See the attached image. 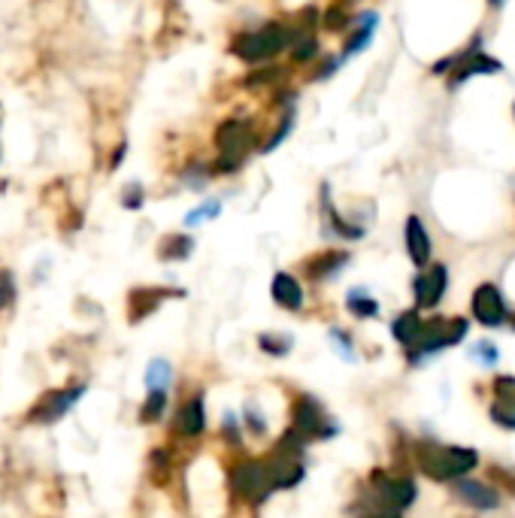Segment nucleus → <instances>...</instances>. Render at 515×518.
Here are the masks:
<instances>
[{
  "instance_id": "1",
  "label": "nucleus",
  "mask_w": 515,
  "mask_h": 518,
  "mask_svg": "<svg viewBox=\"0 0 515 518\" xmlns=\"http://www.w3.org/2000/svg\"><path fill=\"white\" fill-rule=\"evenodd\" d=\"M288 428L300 434L309 446L331 443L340 437V422L328 412V406L309 391H297L288 403Z\"/></svg>"
},
{
  "instance_id": "2",
  "label": "nucleus",
  "mask_w": 515,
  "mask_h": 518,
  "mask_svg": "<svg viewBox=\"0 0 515 518\" xmlns=\"http://www.w3.org/2000/svg\"><path fill=\"white\" fill-rule=\"evenodd\" d=\"M228 494L237 506H246V509H261L270 497H273V488L267 482V473H264V461L255 458V455H234L228 461Z\"/></svg>"
},
{
  "instance_id": "3",
  "label": "nucleus",
  "mask_w": 515,
  "mask_h": 518,
  "mask_svg": "<svg viewBox=\"0 0 515 518\" xmlns=\"http://www.w3.org/2000/svg\"><path fill=\"white\" fill-rule=\"evenodd\" d=\"M85 394H88V382H67V385L46 388L22 412V425H28V428H52V425H58V422H64L70 416V412L82 403Z\"/></svg>"
},
{
  "instance_id": "4",
  "label": "nucleus",
  "mask_w": 515,
  "mask_h": 518,
  "mask_svg": "<svg viewBox=\"0 0 515 518\" xmlns=\"http://www.w3.org/2000/svg\"><path fill=\"white\" fill-rule=\"evenodd\" d=\"M416 464L425 476L437 482H455L464 479L479 464V455L464 446H443V443H419L416 446Z\"/></svg>"
},
{
  "instance_id": "5",
  "label": "nucleus",
  "mask_w": 515,
  "mask_h": 518,
  "mask_svg": "<svg viewBox=\"0 0 515 518\" xmlns=\"http://www.w3.org/2000/svg\"><path fill=\"white\" fill-rule=\"evenodd\" d=\"M210 431V409H206V388H191L170 416V440L200 443Z\"/></svg>"
},
{
  "instance_id": "6",
  "label": "nucleus",
  "mask_w": 515,
  "mask_h": 518,
  "mask_svg": "<svg viewBox=\"0 0 515 518\" xmlns=\"http://www.w3.org/2000/svg\"><path fill=\"white\" fill-rule=\"evenodd\" d=\"M216 143H219V158H216V164L210 167V173L213 176H228V173H237L243 164H246V158H249V152L255 149V134L246 128V122H240V119H228L219 131H216Z\"/></svg>"
},
{
  "instance_id": "7",
  "label": "nucleus",
  "mask_w": 515,
  "mask_h": 518,
  "mask_svg": "<svg viewBox=\"0 0 515 518\" xmlns=\"http://www.w3.org/2000/svg\"><path fill=\"white\" fill-rule=\"evenodd\" d=\"M373 503L385 506V509H394V512H406L412 503H416V482L403 473H391V470H370L367 476V491H364Z\"/></svg>"
},
{
  "instance_id": "8",
  "label": "nucleus",
  "mask_w": 515,
  "mask_h": 518,
  "mask_svg": "<svg viewBox=\"0 0 515 518\" xmlns=\"http://www.w3.org/2000/svg\"><path fill=\"white\" fill-rule=\"evenodd\" d=\"M464 337H467V322L464 319H431V322L422 325V334H419L416 346L406 349V358H409V364H419L428 355H437V352L461 343Z\"/></svg>"
},
{
  "instance_id": "9",
  "label": "nucleus",
  "mask_w": 515,
  "mask_h": 518,
  "mask_svg": "<svg viewBox=\"0 0 515 518\" xmlns=\"http://www.w3.org/2000/svg\"><path fill=\"white\" fill-rule=\"evenodd\" d=\"M294 40V28L279 25V22H267L264 28L234 40V55H240L243 61L255 64V61H267L273 55H279L285 46H291Z\"/></svg>"
},
{
  "instance_id": "10",
  "label": "nucleus",
  "mask_w": 515,
  "mask_h": 518,
  "mask_svg": "<svg viewBox=\"0 0 515 518\" xmlns=\"http://www.w3.org/2000/svg\"><path fill=\"white\" fill-rule=\"evenodd\" d=\"M185 294H188L185 288H173V285H134L125 294V319L131 328H137V325L149 322L167 300L185 297Z\"/></svg>"
},
{
  "instance_id": "11",
  "label": "nucleus",
  "mask_w": 515,
  "mask_h": 518,
  "mask_svg": "<svg viewBox=\"0 0 515 518\" xmlns=\"http://www.w3.org/2000/svg\"><path fill=\"white\" fill-rule=\"evenodd\" d=\"M349 261H352V255L346 249H325V252H316L300 261V276L309 285H328L349 267Z\"/></svg>"
},
{
  "instance_id": "12",
  "label": "nucleus",
  "mask_w": 515,
  "mask_h": 518,
  "mask_svg": "<svg viewBox=\"0 0 515 518\" xmlns=\"http://www.w3.org/2000/svg\"><path fill=\"white\" fill-rule=\"evenodd\" d=\"M261 461H264V473H267L273 494L291 491L306 479V461H300V458H282V455L267 452V455H261Z\"/></svg>"
},
{
  "instance_id": "13",
  "label": "nucleus",
  "mask_w": 515,
  "mask_h": 518,
  "mask_svg": "<svg viewBox=\"0 0 515 518\" xmlns=\"http://www.w3.org/2000/svg\"><path fill=\"white\" fill-rule=\"evenodd\" d=\"M270 300L282 309V313L300 316L306 309V291L297 273L291 270H276L270 279Z\"/></svg>"
},
{
  "instance_id": "14",
  "label": "nucleus",
  "mask_w": 515,
  "mask_h": 518,
  "mask_svg": "<svg viewBox=\"0 0 515 518\" xmlns=\"http://www.w3.org/2000/svg\"><path fill=\"white\" fill-rule=\"evenodd\" d=\"M446 285H449V270L443 264H431L425 273L416 276L412 282V294H416V306L419 309H434L443 294H446Z\"/></svg>"
},
{
  "instance_id": "15",
  "label": "nucleus",
  "mask_w": 515,
  "mask_h": 518,
  "mask_svg": "<svg viewBox=\"0 0 515 518\" xmlns=\"http://www.w3.org/2000/svg\"><path fill=\"white\" fill-rule=\"evenodd\" d=\"M473 316L485 328H500L506 322V300L494 285H479L473 291Z\"/></svg>"
},
{
  "instance_id": "16",
  "label": "nucleus",
  "mask_w": 515,
  "mask_h": 518,
  "mask_svg": "<svg viewBox=\"0 0 515 518\" xmlns=\"http://www.w3.org/2000/svg\"><path fill=\"white\" fill-rule=\"evenodd\" d=\"M322 225H325V234L340 237V240H361V237L367 234L361 225H355V222H349V219H343V216L337 213V206H334V200H331V188H328V185H322Z\"/></svg>"
},
{
  "instance_id": "17",
  "label": "nucleus",
  "mask_w": 515,
  "mask_h": 518,
  "mask_svg": "<svg viewBox=\"0 0 515 518\" xmlns=\"http://www.w3.org/2000/svg\"><path fill=\"white\" fill-rule=\"evenodd\" d=\"M497 70H503V67H500L494 58L482 55V52H479V40H476L470 52H464L461 58L452 61V76H449V82H452V85H461L464 79H470V76H476V73H497Z\"/></svg>"
},
{
  "instance_id": "18",
  "label": "nucleus",
  "mask_w": 515,
  "mask_h": 518,
  "mask_svg": "<svg viewBox=\"0 0 515 518\" xmlns=\"http://www.w3.org/2000/svg\"><path fill=\"white\" fill-rule=\"evenodd\" d=\"M146 476L155 488H170L176 479V446H155L146 458Z\"/></svg>"
},
{
  "instance_id": "19",
  "label": "nucleus",
  "mask_w": 515,
  "mask_h": 518,
  "mask_svg": "<svg viewBox=\"0 0 515 518\" xmlns=\"http://www.w3.org/2000/svg\"><path fill=\"white\" fill-rule=\"evenodd\" d=\"M170 406H173L170 391H164V388L146 391L143 400H140V409H137V422H140L143 428H155V425L167 422Z\"/></svg>"
},
{
  "instance_id": "20",
  "label": "nucleus",
  "mask_w": 515,
  "mask_h": 518,
  "mask_svg": "<svg viewBox=\"0 0 515 518\" xmlns=\"http://www.w3.org/2000/svg\"><path fill=\"white\" fill-rule=\"evenodd\" d=\"M431 237H428V228L422 225L419 216H409L406 219V252L412 258L416 267H428L431 264Z\"/></svg>"
},
{
  "instance_id": "21",
  "label": "nucleus",
  "mask_w": 515,
  "mask_h": 518,
  "mask_svg": "<svg viewBox=\"0 0 515 518\" xmlns=\"http://www.w3.org/2000/svg\"><path fill=\"white\" fill-rule=\"evenodd\" d=\"M240 425L246 431V437L264 443L270 437V416H267V409L261 406L258 397H246L243 400V409H240Z\"/></svg>"
},
{
  "instance_id": "22",
  "label": "nucleus",
  "mask_w": 515,
  "mask_h": 518,
  "mask_svg": "<svg viewBox=\"0 0 515 518\" xmlns=\"http://www.w3.org/2000/svg\"><path fill=\"white\" fill-rule=\"evenodd\" d=\"M452 491L458 500H464L473 509H497L500 506V494L482 482H473V479H455Z\"/></svg>"
},
{
  "instance_id": "23",
  "label": "nucleus",
  "mask_w": 515,
  "mask_h": 518,
  "mask_svg": "<svg viewBox=\"0 0 515 518\" xmlns=\"http://www.w3.org/2000/svg\"><path fill=\"white\" fill-rule=\"evenodd\" d=\"M197 240L191 234H164L155 246V255L161 264H182L194 255Z\"/></svg>"
},
{
  "instance_id": "24",
  "label": "nucleus",
  "mask_w": 515,
  "mask_h": 518,
  "mask_svg": "<svg viewBox=\"0 0 515 518\" xmlns=\"http://www.w3.org/2000/svg\"><path fill=\"white\" fill-rule=\"evenodd\" d=\"M422 325H425V319L419 316V309H406V313L394 316V322H391V337H394L403 349H412V346H416V340H419V334H422Z\"/></svg>"
},
{
  "instance_id": "25",
  "label": "nucleus",
  "mask_w": 515,
  "mask_h": 518,
  "mask_svg": "<svg viewBox=\"0 0 515 518\" xmlns=\"http://www.w3.org/2000/svg\"><path fill=\"white\" fill-rule=\"evenodd\" d=\"M346 313L358 322L376 319L379 316V300L364 285H355V288L346 291Z\"/></svg>"
},
{
  "instance_id": "26",
  "label": "nucleus",
  "mask_w": 515,
  "mask_h": 518,
  "mask_svg": "<svg viewBox=\"0 0 515 518\" xmlns=\"http://www.w3.org/2000/svg\"><path fill=\"white\" fill-rule=\"evenodd\" d=\"M219 443H222L228 452H234V455L246 452V431H243L240 416H237L234 409H225V412H222V419H219Z\"/></svg>"
},
{
  "instance_id": "27",
  "label": "nucleus",
  "mask_w": 515,
  "mask_h": 518,
  "mask_svg": "<svg viewBox=\"0 0 515 518\" xmlns=\"http://www.w3.org/2000/svg\"><path fill=\"white\" fill-rule=\"evenodd\" d=\"M294 334H288V331H261L258 337H255V346H258V352L261 355H267V358H288L291 352H294Z\"/></svg>"
},
{
  "instance_id": "28",
  "label": "nucleus",
  "mask_w": 515,
  "mask_h": 518,
  "mask_svg": "<svg viewBox=\"0 0 515 518\" xmlns=\"http://www.w3.org/2000/svg\"><path fill=\"white\" fill-rule=\"evenodd\" d=\"M173 382H176L173 364H170L164 355H155V358L146 364V370H143V385H146V391H155V388L173 391Z\"/></svg>"
},
{
  "instance_id": "29",
  "label": "nucleus",
  "mask_w": 515,
  "mask_h": 518,
  "mask_svg": "<svg viewBox=\"0 0 515 518\" xmlns=\"http://www.w3.org/2000/svg\"><path fill=\"white\" fill-rule=\"evenodd\" d=\"M373 31H376V13L361 16V19H358V31H355V34H352V40L346 43L343 61H346V58H352V55H358V52H364V49H367V43L373 40Z\"/></svg>"
},
{
  "instance_id": "30",
  "label": "nucleus",
  "mask_w": 515,
  "mask_h": 518,
  "mask_svg": "<svg viewBox=\"0 0 515 518\" xmlns=\"http://www.w3.org/2000/svg\"><path fill=\"white\" fill-rule=\"evenodd\" d=\"M19 303V279L10 267H0V316H7Z\"/></svg>"
},
{
  "instance_id": "31",
  "label": "nucleus",
  "mask_w": 515,
  "mask_h": 518,
  "mask_svg": "<svg viewBox=\"0 0 515 518\" xmlns=\"http://www.w3.org/2000/svg\"><path fill=\"white\" fill-rule=\"evenodd\" d=\"M349 515H352V518H403V512L385 509V506L373 503L367 494H358V497H355V503L349 506Z\"/></svg>"
},
{
  "instance_id": "32",
  "label": "nucleus",
  "mask_w": 515,
  "mask_h": 518,
  "mask_svg": "<svg viewBox=\"0 0 515 518\" xmlns=\"http://www.w3.org/2000/svg\"><path fill=\"white\" fill-rule=\"evenodd\" d=\"M222 200H203V203H197L194 210L185 216V228H200V225H206V222H216L219 216H222Z\"/></svg>"
},
{
  "instance_id": "33",
  "label": "nucleus",
  "mask_w": 515,
  "mask_h": 518,
  "mask_svg": "<svg viewBox=\"0 0 515 518\" xmlns=\"http://www.w3.org/2000/svg\"><path fill=\"white\" fill-rule=\"evenodd\" d=\"M291 128H294V103H288V107H285V113L279 119V128L267 137V143L261 146V152H276L282 146V140L291 134Z\"/></svg>"
},
{
  "instance_id": "34",
  "label": "nucleus",
  "mask_w": 515,
  "mask_h": 518,
  "mask_svg": "<svg viewBox=\"0 0 515 518\" xmlns=\"http://www.w3.org/2000/svg\"><path fill=\"white\" fill-rule=\"evenodd\" d=\"M291 46H294V61H313L316 55H319V43H316V37L313 34H306V31H297L294 28V40H291Z\"/></svg>"
},
{
  "instance_id": "35",
  "label": "nucleus",
  "mask_w": 515,
  "mask_h": 518,
  "mask_svg": "<svg viewBox=\"0 0 515 518\" xmlns=\"http://www.w3.org/2000/svg\"><path fill=\"white\" fill-rule=\"evenodd\" d=\"M328 340H331V346H334V352L343 358V361H355L358 355H355V340H352V334L349 331H343V328H328Z\"/></svg>"
},
{
  "instance_id": "36",
  "label": "nucleus",
  "mask_w": 515,
  "mask_h": 518,
  "mask_svg": "<svg viewBox=\"0 0 515 518\" xmlns=\"http://www.w3.org/2000/svg\"><path fill=\"white\" fill-rule=\"evenodd\" d=\"M210 179H213V173L206 164H191L188 170H182V185L188 191H203L206 185H210Z\"/></svg>"
},
{
  "instance_id": "37",
  "label": "nucleus",
  "mask_w": 515,
  "mask_h": 518,
  "mask_svg": "<svg viewBox=\"0 0 515 518\" xmlns=\"http://www.w3.org/2000/svg\"><path fill=\"white\" fill-rule=\"evenodd\" d=\"M494 394H497L500 406L515 409V376H497L494 379Z\"/></svg>"
},
{
  "instance_id": "38",
  "label": "nucleus",
  "mask_w": 515,
  "mask_h": 518,
  "mask_svg": "<svg viewBox=\"0 0 515 518\" xmlns=\"http://www.w3.org/2000/svg\"><path fill=\"white\" fill-rule=\"evenodd\" d=\"M143 203H146V188L140 182L125 185V191H122V206H125V210L137 213V210H143Z\"/></svg>"
},
{
  "instance_id": "39",
  "label": "nucleus",
  "mask_w": 515,
  "mask_h": 518,
  "mask_svg": "<svg viewBox=\"0 0 515 518\" xmlns=\"http://www.w3.org/2000/svg\"><path fill=\"white\" fill-rule=\"evenodd\" d=\"M491 419H494L497 425H503V428H512V431H515V409H506V406L494 403V409H491Z\"/></svg>"
},
{
  "instance_id": "40",
  "label": "nucleus",
  "mask_w": 515,
  "mask_h": 518,
  "mask_svg": "<svg viewBox=\"0 0 515 518\" xmlns=\"http://www.w3.org/2000/svg\"><path fill=\"white\" fill-rule=\"evenodd\" d=\"M476 355H479L485 364H494V361H497V352H494L491 343H479V346H476Z\"/></svg>"
},
{
  "instance_id": "41",
  "label": "nucleus",
  "mask_w": 515,
  "mask_h": 518,
  "mask_svg": "<svg viewBox=\"0 0 515 518\" xmlns=\"http://www.w3.org/2000/svg\"><path fill=\"white\" fill-rule=\"evenodd\" d=\"M343 25H346V13H343V16H340V10L328 13V28H331V31H340Z\"/></svg>"
},
{
  "instance_id": "42",
  "label": "nucleus",
  "mask_w": 515,
  "mask_h": 518,
  "mask_svg": "<svg viewBox=\"0 0 515 518\" xmlns=\"http://www.w3.org/2000/svg\"><path fill=\"white\" fill-rule=\"evenodd\" d=\"M503 4V0H491V7H500Z\"/></svg>"
}]
</instances>
